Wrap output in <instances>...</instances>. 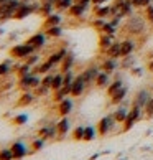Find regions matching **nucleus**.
<instances>
[{
    "instance_id": "19",
    "label": "nucleus",
    "mask_w": 153,
    "mask_h": 160,
    "mask_svg": "<svg viewBox=\"0 0 153 160\" xmlns=\"http://www.w3.org/2000/svg\"><path fill=\"white\" fill-rule=\"evenodd\" d=\"M61 66V73L64 74V73H68V71H73V66H74V53L73 51H68V55L64 56V60H63V63L60 64Z\"/></svg>"
},
{
    "instance_id": "34",
    "label": "nucleus",
    "mask_w": 153,
    "mask_h": 160,
    "mask_svg": "<svg viewBox=\"0 0 153 160\" xmlns=\"http://www.w3.org/2000/svg\"><path fill=\"white\" fill-rule=\"evenodd\" d=\"M31 71H33V66H30V64H26L25 61H23V63L20 64V68L17 69V76H18V78H22V76L31 74Z\"/></svg>"
},
{
    "instance_id": "27",
    "label": "nucleus",
    "mask_w": 153,
    "mask_h": 160,
    "mask_svg": "<svg viewBox=\"0 0 153 160\" xmlns=\"http://www.w3.org/2000/svg\"><path fill=\"white\" fill-rule=\"evenodd\" d=\"M114 38H115V37H110V35H104V33H101V37H99V48H101L102 53L114 43Z\"/></svg>"
},
{
    "instance_id": "49",
    "label": "nucleus",
    "mask_w": 153,
    "mask_h": 160,
    "mask_svg": "<svg viewBox=\"0 0 153 160\" xmlns=\"http://www.w3.org/2000/svg\"><path fill=\"white\" fill-rule=\"evenodd\" d=\"M143 111L146 112V116H148V117H153V96L150 98L148 102H146V106H145Z\"/></svg>"
},
{
    "instance_id": "47",
    "label": "nucleus",
    "mask_w": 153,
    "mask_h": 160,
    "mask_svg": "<svg viewBox=\"0 0 153 160\" xmlns=\"http://www.w3.org/2000/svg\"><path fill=\"white\" fill-rule=\"evenodd\" d=\"M145 20L148 23H153V3L145 8Z\"/></svg>"
},
{
    "instance_id": "18",
    "label": "nucleus",
    "mask_w": 153,
    "mask_h": 160,
    "mask_svg": "<svg viewBox=\"0 0 153 160\" xmlns=\"http://www.w3.org/2000/svg\"><path fill=\"white\" fill-rule=\"evenodd\" d=\"M87 8L89 7H86V5H82V3H73V7L68 10V13L69 17H74V18H81V17H84V13L87 12Z\"/></svg>"
},
{
    "instance_id": "25",
    "label": "nucleus",
    "mask_w": 153,
    "mask_h": 160,
    "mask_svg": "<svg viewBox=\"0 0 153 160\" xmlns=\"http://www.w3.org/2000/svg\"><path fill=\"white\" fill-rule=\"evenodd\" d=\"M69 94H71V88H69V86H63L61 89L53 91V101H55V102L58 104V102H61L64 98H68Z\"/></svg>"
},
{
    "instance_id": "5",
    "label": "nucleus",
    "mask_w": 153,
    "mask_h": 160,
    "mask_svg": "<svg viewBox=\"0 0 153 160\" xmlns=\"http://www.w3.org/2000/svg\"><path fill=\"white\" fill-rule=\"evenodd\" d=\"M142 112L143 109L142 108H137V106H132L130 109H128V116L125 122H123V130H130L135 124H137L140 119H142Z\"/></svg>"
},
{
    "instance_id": "44",
    "label": "nucleus",
    "mask_w": 153,
    "mask_h": 160,
    "mask_svg": "<svg viewBox=\"0 0 153 160\" xmlns=\"http://www.w3.org/2000/svg\"><path fill=\"white\" fill-rule=\"evenodd\" d=\"M25 63L30 64V66H36V64L40 63V55H38V53H33V55H30L25 60Z\"/></svg>"
},
{
    "instance_id": "55",
    "label": "nucleus",
    "mask_w": 153,
    "mask_h": 160,
    "mask_svg": "<svg viewBox=\"0 0 153 160\" xmlns=\"http://www.w3.org/2000/svg\"><path fill=\"white\" fill-rule=\"evenodd\" d=\"M146 68H148V71H151V73H153V60L148 61V66H146Z\"/></svg>"
},
{
    "instance_id": "17",
    "label": "nucleus",
    "mask_w": 153,
    "mask_h": 160,
    "mask_svg": "<svg viewBox=\"0 0 153 160\" xmlns=\"http://www.w3.org/2000/svg\"><path fill=\"white\" fill-rule=\"evenodd\" d=\"M56 129H58V135L63 139L64 135H66L69 130H71V122H69L68 117H61V119L56 122Z\"/></svg>"
},
{
    "instance_id": "21",
    "label": "nucleus",
    "mask_w": 153,
    "mask_h": 160,
    "mask_svg": "<svg viewBox=\"0 0 153 160\" xmlns=\"http://www.w3.org/2000/svg\"><path fill=\"white\" fill-rule=\"evenodd\" d=\"M127 92H128V88H127V86L120 88L119 91L114 92L112 96H110V104H114V106L122 104V102H123V99H125V96H127Z\"/></svg>"
},
{
    "instance_id": "42",
    "label": "nucleus",
    "mask_w": 153,
    "mask_h": 160,
    "mask_svg": "<svg viewBox=\"0 0 153 160\" xmlns=\"http://www.w3.org/2000/svg\"><path fill=\"white\" fill-rule=\"evenodd\" d=\"M53 10H55V7H50V5H41L38 15L43 17V18H46V17H50V15L53 13Z\"/></svg>"
},
{
    "instance_id": "13",
    "label": "nucleus",
    "mask_w": 153,
    "mask_h": 160,
    "mask_svg": "<svg viewBox=\"0 0 153 160\" xmlns=\"http://www.w3.org/2000/svg\"><path fill=\"white\" fill-rule=\"evenodd\" d=\"M150 98H151V94H150L148 89H140V91H137V94H135L132 106H137V108L145 109V106H146V102L150 101Z\"/></svg>"
},
{
    "instance_id": "11",
    "label": "nucleus",
    "mask_w": 153,
    "mask_h": 160,
    "mask_svg": "<svg viewBox=\"0 0 153 160\" xmlns=\"http://www.w3.org/2000/svg\"><path fill=\"white\" fill-rule=\"evenodd\" d=\"M101 66V69L104 71V73H107L112 76L114 73H117L120 68V64H119V60H114V58H105V60H102V63L99 64Z\"/></svg>"
},
{
    "instance_id": "28",
    "label": "nucleus",
    "mask_w": 153,
    "mask_h": 160,
    "mask_svg": "<svg viewBox=\"0 0 153 160\" xmlns=\"http://www.w3.org/2000/svg\"><path fill=\"white\" fill-rule=\"evenodd\" d=\"M94 17H97V18L110 17V5H97V7H94Z\"/></svg>"
},
{
    "instance_id": "43",
    "label": "nucleus",
    "mask_w": 153,
    "mask_h": 160,
    "mask_svg": "<svg viewBox=\"0 0 153 160\" xmlns=\"http://www.w3.org/2000/svg\"><path fill=\"white\" fill-rule=\"evenodd\" d=\"M74 71H68V73H64V79H63V86H69L71 88L73 81H74Z\"/></svg>"
},
{
    "instance_id": "9",
    "label": "nucleus",
    "mask_w": 153,
    "mask_h": 160,
    "mask_svg": "<svg viewBox=\"0 0 153 160\" xmlns=\"http://www.w3.org/2000/svg\"><path fill=\"white\" fill-rule=\"evenodd\" d=\"M86 81H84V78L81 76V73L74 78V81H73V84H71V94L69 96L71 98H79V96H82V92L86 91Z\"/></svg>"
},
{
    "instance_id": "1",
    "label": "nucleus",
    "mask_w": 153,
    "mask_h": 160,
    "mask_svg": "<svg viewBox=\"0 0 153 160\" xmlns=\"http://www.w3.org/2000/svg\"><path fill=\"white\" fill-rule=\"evenodd\" d=\"M33 53H36L33 50V46H30L28 43H17V45H13L12 48L8 50V55L13 58V60H17V61H25L30 55H33Z\"/></svg>"
},
{
    "instance_id": "23",
    "label": "nucleus",
    "mask_w": 153,
    "mask_h": 160,
    "mask_svg": "<svg viewBox=\"0 0 153 160\" xmlns=\"http://www.w3.org/2000/svg\"><path fill=\"white\" fill-rule=\"evenodd\" d=\"M127 116H128V109L123 108V106H119V108L114 111V114H112L114 121L117 124H123V122H125V119H127Z\"/></svg>"
},
{
    "instance_id": "20",
    "label": "nucleus",
    "mask_w": 153,
    "mask_h": 160,
    "mask_svg": "<svg viewBox=\"0 0 153 160\" xmlns=\"http://www.w3.org/2000/svg\"><path fill=\"white\" fill-rule=\"evenodd\" d=\"M135 40L133 38H125L122 40V58L123 56H130L132 53L135 51Z\"/></svg>"
},
{
    "instance_id": "41",
    "label": "nucleus",
    "mask_w": 153,
    "mask_h": 160,
    "mask_svg": "<svg viewBox=\"0 0 153 160\" xmlns=\"http://www.w3.org/2000/svg\"><path fill=\"white\" fill-rule=\"evenodd\" d=\"M0 160H15L10 147H5V149L0 150Z\"/></svg>"
},
{
    "instance_id": "54",
    "label": "nucleus",
    "mask_w": 153,
    "mask_h": 160,
    "mask_svg": "<svg viewBox=\"0 0 153 160\" xmlns=\"http://www.w3.org/2000/svg\"><path fill=\"white\" fill-rule=\"evenodd\" d=\"M76 3H82V5H86V7H89L91 5V0H74Z\"/></svg>"
},
{
    "instance_id": "4",
    "label": "nucleus",
    "mask_w": 153,
    "mask_h": 160,
    "mask_svg": "<svg viewBox=\"0 0 153 160\" xmlns=\"http://www.w3.org/2000/svg\"><path fill=\"white\" fill-rule=\"evenodd\" d=\"M41 84V78L38 74H26L18 78V88L22 91H30V89H36V88Z\"/></svg>"
},
{
    "instance_id": "50",
    "label": "nucleus",
    "mask_w": 153,
    "mask_h": 160,
    "mask_svg": "<svg viewBox=\"0 0 153 160\" xmlns=\"http://www.w3.org/2000/svg\"><path fill=\"white\" fill-rule=\"evenodd\" d=\"M153 3V0H138V8H146Z\"/></svg>"
},
{
    "instance_id": "12",
    "label": "nucleus",
    "mask_w": 153,
    "mask_h": 160,
    "mask_svg": "<svg viewBox=\"0 0 153 160\" xmlns=\"http://www.w3.org/2000/svg\"><path fill=\"white\" fill-rule=\"evenodd\" d=\"M99 71H101V66H97V64H92V66H87L84 71H82L81 76L84 78L86 84H92V82H96V78H97Z\"/></svg>"
},
{
    "instance_id": "2",
    "label": "nucleus",
    "mask_w": 153,
    "mask_h": 160,
    "mask_svg": "<svg viewBox=\"0 0 153 160\" xmlns=\"http://www.w3.org/2000/svg\"><path fill=\"white\" fill-rule=\"evenodd\" d=\"M20 7V0H8L0 3V22H7L15 17V12Z\"/></svg>"
},
{
    "instance_id": "29",
    "label": "nucleus",
    "mask_w": 153,
    "mask_h": 160,
    "mask_svg": "<svg viewBox=\"0 0 153 160\" xmlns=\"http://www.w3.org/2000/svg\"><path fill=\"white\" fill-rule=\"evenodd\" d=\"M33 101H35V92L25 91V92H23L22 96L18 98V101H17V106H30Z\"/></svg>"
},
{
    "instance_id": "16",
    "label": "nucleus",
    "mask_w": 153,
    "mask_h": 160,
    "mask_svg": "<svg viewBox=\"0 0 153 160\" xmlns=\"http://www.w3.org/2000/svg\"><path fill=\"white\" fill-rule=\"evenodd\" d=\"M68 51L66 48H60V50H56V51H53L51 55L48 56V61L53 64V66H58V64H61L63 60H64V56L68 55Z\"/></svg>"
},
{
    "instance_id": "46",
    "label": "nucleus",
    "mask_w": 153,
    "mask_h": 160,
    "mask_svg": "<svg viewBox=\"0 0 153 160\" xmlns=\"http://www.w3.org/2000/svg\"><path fill=\"white\" fill-rule=\"evenodd\" d=\"M53 78H55V74H50V73H46L43 78H41V84L46 86V88H50L51 89V82H53Z\"/></svg>"
},
{
    "instance_id": "8",
    "label": "nucleus",
    "mask_w": 153,
    "mask_h": 160,
    "mask_svg": "<svg viewBox=\"0 0 153 160\" xmlns=\"http://www.w3.org/2000/svg\"><path fill=\"white\" fill-rule=\"evenodd\" d=\"M10 149H12V153H13V158L15 160H22V158H25L28 153H30L26 144H25V142H22V140L13 142V144L10 145Z\"/></svg>"
},
{
    "instance_id": "48",
    "label": "nucleus",
    "mask_w": 153,
    "mask_h": 160,
    "mask_svg": "<svg viewBox=\"0 0 153 160\" xmlns=\"http://www.w3.org/2000/svg\"><path fill=\"white\" fill-rule=\"evenodd\" d=\"M48 91H51L50 88H46L43 84H40L36 89H35V96H45V94H48Z\"/></svg>"
},
{
    "instance_id": "32",
    "label": "nucleus",
    "mask_w": 153,
    "mask_h": 160,
    "mask_svg": "<svg viewBox=\"0 0 153 160\" xmlns=\"http://www.w3.org/2000/svg\"><path fill=\"white\" fill-rule=\"evenodd\" d=\"M63 79H64V74L61 71H58L55 74V78H53V82H51V91H58L63 88Z\"/></svg>"
},
{
    "instance_id": "31",
    "label": "nucleus",
    "mask_w": 153,
    "mask_h": 160,
    "mask_svg": "<svg viewBox=\"0 0 153 160\" xmlns=\"http://www.w3.org/2000/svg\"><path fill=\"white\" fill-rule=\"evenodd\" d=\"M97 135H99L97 134V127H94V126H86L84 127V140L86 142H92Z\"/></svg>"
},
{
    "instance_id": "37",
    "label": "nucleus",
    "mask_w": 153,
    "mask_h": 160,
    "mask_svg": "<svg viewBox=\"0 0 153 160\" xmlns=\"http://www.w3.org/2000/svg\"><path fill=\"white\" fill-rule=\"evenodd\" d=\"M12 66H13V64H12L10 60H5V61L0 63V78L5 76V74H8L10 71H12Z\"/></svg>"
},
{
    "instance_id": "39",
    "label": "nucleus",
    "mask_w": 153,
    "mask_h": 160,
    "mask_svg": "<svg viewBox=\"0 0 153 160\" xmlns=\"http://www.w3.org/2000/svg\"><path fill=\"white\" fill-rule=\"evenodd\" d=\"M105 23H107V22H105V18H97V17H94L92 22H91V27L94 28V30H99V32H101Z\"/></svg>"
},
{
    "instance_id": "22",
    "label": "nucleus",
    "mask_w": 153,
    "mask_h": 160,
    "mask_svg": "<svg viewBox=\"0 0 153 160\" xmlns=\"http://www.w3.org/2000/svg\"><path fill=\"white\" fill-rule=\"evenodd\" d=\"M97 88H101V89H107V86L110 84V74L107 73H104V71L101 69L99 71V74H97V78H96V82H94Z\"/></svg>"
},
{
    "instance_id": "24",
    "label": "nucleus",
    "mask_w": 153,
    "mask_h": 160,
    "mask_svg": "<svg viewBox=\"0 0 153 160\" xmlns=\"http://www.w3.org/2000/svg\"><path fill=\"white\" fill-rule=\"evenodd\" d=\"M63 22V17L60 13H51L50 17H46L45 22H43V28H50V27H56V25H61Z\"/></svg>"
},
{
    "instance_id": "33",
    "label": "nucleus",
    "mask_w": 153,
    "mask_h": 160,
    "mask_svg": "<svg viewBox=\"0 0 153 160\" xmlns=\"http://www.w3.org/2000/svg\"><path fill=\"white\" fill-rule=\"evenodd\" d=\"M74 0H56L55 3V10H60V12H68L69 8L73 7Z\"/></svg>"
},
{
    "instance_id": "51",
    "label": "nucleus",
    "mask_w": 153,
    "mask_h": 160,
    "mask_svg": "<svg viewBox=\"0 0 153 160\" xmlns=\"http://www.w3.org/2000/svg\"><path fill=\"white\" fill-rule=\"evenodd\" d=\"M130 73H132L133 76H142V74H143V69H142V68H135V66H133V68L130 69Z\"/></svg>"
},
{
    "instance_id": "7",
    "label": "nucleus",
    "mask_w": 153,
    "mask_h": 160,
    "mask_svg": "<svg viewBox=\"0 0 153 160\" xmlns=\"http://www.w3.org/2000/svg\"><path fill=\"white\" fill-rule=\"evenodd\" d=\"M115 121H114V117H112V114L110 116H104L101 121L97 122V134L101 135V137H104V135H107L110 130L114 129V126H115Z\"/></svg>"
},
{
    "instance_id": "26",
    "label": "nucleus",
    "mask_w": 153,
    "mask_h": 160,
    "mask_svg": "<svg viewBox=\"0 0 153 160\" xmlns=\"http://www.w3.org/2000/svg\"><path fill=\"white\" fill-rule=\"evenodd\" d=\"M45 35L48 38H61L63 37V28L61 25H56V27H50V28H43Z\"/></svg>"
},
{
    "instance_id": "6",
    "label": "nucleus",
    "mask_w": 153,
    "mask_h": 160,
    "mask_svg": "<svg viewBox=\"0 0 153 160\" xmlns=\"http://www.w3.org/2000/svg\"><path fill=\"white\" fill-rule=\"evenodd\" d=\"M25 43H28L30 46H33V50L38 53L41 48H45V45H46V43H48V37L45 35V32H38V33L31 35V37L28 38Z\"/></svg>"
},
{
    "instance_id": "45",
    "label": "nucleus",
    "mask_w": 153,
    "mask_h": 160,
    "mask_svg": "<svg viewBox=\"0 0 153 160\" xmlns=\"http://www.w3.org/2000/svg\"><path fill=\"white\" fill-rule=\"evenodd\" d=\"M26 121H28V116L26 114H18V116H15L13 117V122L15 126H23V124H26Z\"/></svg>"
},
{
    "instance_id": "38",
    "label": "nucleus",
    "mask_w": 153,
    "mask_h": 160,
    "mask_svg": "<svg viewBox=\"0 0 153 160\" xmlns=\"http://www.w3.org/2000/svg\"><path fill=\"white\" fill-rule=\"evenodd\" d=\"M45 139H41V137H36L33 142H31V152H40L41 149L45 147Z\"/></svg>"
},
{
    "instance_id": "3",
    "label": "nucleus",
    "mask_w": 153,
    "mask_h": 160,
    "mask_svg": "<svg viewBox=\"0 0 153 160\" xmlns=\"http://www.w3.org/2000/svg\"><path fill=\"white\" fill-rule=\"evenodd\" d=\"M125 30L132 35H140L145 32V23H143V18L138 15H130L128 20L125 23Z\"/></svg>"
},
{
    "instance_id": "56",
    "label": "nucleus",
    "mask_w": 153,
    "mask_h": 160,
    "mask_svg": "<svg viewBox=\"0 0 153 160\" xmlns=\"http://www.w3.org/2000/svg\"><path fill=\"white\" fill-rule=\"evenodd\" d=\"M3 2H8V0H0V3H3Z\"/></svg>"
},
{
    "instance_id": "30",
    "label": "nucleus",
    "mask_w": 153,
    "mask_h": 160,
    "mask_svg": "<svg viewBox=\"0 0 153 160\" xmlns=\"http://www.w3.org/2000/svg\"><path fill=\"white\" fill-rule=\"evenodd\" d=\"M123 86H125V84H123L122 79H114V81H110V84L107 86V89H105V91H107V96L110 98L114 92H117V91H119L120 88H123Z\"/></svg>"
},
{
    "instance_id": "10",
    "label": "nucleus",
    "mask_w": 153,
    "mask_h": 160,
    "mask_svg": "<svg viewBox=\"0 0 153 160\" xmlns=\"http://www.w3.org/2000/svg\"><path fill=\"white\" fill-rule=\"evenodd\" d=\"M73 109H74V102H73L71 96L64 98L61 102H58V114L61 117H68L73 112Z\"/></svg>"
},
{
    "instance_id": "35",
    "label": "nucleus",
    "mask_w": 153,
    "mask_h": 160,
    "mask_svg": "<svg viewBox=\"0 0 153 160\" xmlns=\"http://www.w3.org/2000/svg\"><path fill=\"white\" fill-rule=\"evenodd\" d=\"M135 64V56H123L122 58V63H120V68L122 69H132Z\"/></svg>"
},
{
    "instance_id": "14",
    "label": "nucleus",
    "mask_w": 153,
    "mask_h": 160,
    "mask_svg": "<svg viewBox=\"0 0 153 160\" xmlns=\"http://www.w3.org/2000/svg\"><path fill=\"white\" fill-rule=\"evenodd\" d=\"M107 58H114V60H120L122 58V41H114L107 50L104 51Z\"/></svg>"
},
{
    "instance_id": "52",
    "label": "nucleus",
    "mask_w": 153,
    "mask_h": 160,
    "mask_svg": "<svg viewBox=\"0 0 153 160\" xmlns=\"http://www.w3.org/2000/svg\"><path fill=\"white\" fill-rule=\"evenodd\" d=\"M40 3L41 5H50V7H55L56 0H40Z\"/></svg>"
},
{
    "instance_id": "36",
    "label": "nucleus",
    "mask_w": 153,
    "mask_h": 160,
    "mask_svg": "<svg viewBox=\"0 0 153 160\" xmlns=\"http://www.w3.org/2000/svg\"><path fill=\"white\" fill-rule=\"evenodd\" d=\"M101 33H104V35H110V37H115V35H117V27L112 25L110 22H107V23H105V25L102 27Z\"/></svg>"
},
{
    "instance_id": "53",
    "label": "nucleus",
    "mask_w": 153,
    "mask_h": 160,
    "mask_svg": "<svg viewBox=\"0 0 153 160\" xmlns=\"http://www.w3.org/2000/svg\"><path fill=\"white\" fill-rule=\"evenodd\" d=\"M105 2H107V0H91V3L94 7H97V5H105Z\"/></svg>"
},
{
    "instance_id": "40",
    "label": "nucleus",
    "mask_w": 153,
    "mask_h": 160,
    "mask_svg": "<svg viewBox=\"0 0 153 160\" xmlns=\"http://www.w3.org/2000/svg\"><path fill=\"white\" fill-rule=\"evenodd\" d=\"M73 139L74 140H84V126H78L73 130Z\"/></svg>"
},
{
    "instance_id": "15",
    "label": "nucleus",
    "mask_w": 153,
    "mask_h": 160,
    "mask_svg": "<svg viewBox=\"0 0 153 160\" xmlns=\"http://www.w3.org/2000/svg\"><path fill=\"white\" fill-rule=\"evenodd\" d=\"M58 135V129H56V124H51V126H45L38 130V137L48 140V139H55Z\"/></svg>"
}]
</instances>
